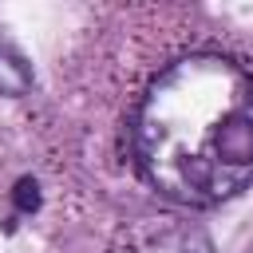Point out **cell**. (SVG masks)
Instances as JSON below:
<instances>
[{"instance_id":"277c9868","label":"cell","mask_w":253,"mask_h":253,"mask_svg":"<svg viewBox=\"0 0 253 253\" xmlns=\"http://www.w3.org/2000/svg\"><path fill=\"white\" fill-rule=\"evenodd\" d=\"M182 253H213V241L206 229H186L182 233Z\"/></svg>"},{"instance_id":"6da1fadb","label":"cell","mask_w":253,"mask_h":253,"mask_svg":"<svg viewBox=\"0 0 253 253\" xmlns=\"http://www.w3.org/2000/svg\"><path fill=\"white\" fill-rule=\"evenodd\" d=\"M134 158L182 206H217L253 182V75L217 51L162 71L134 115Z\"/></svg>"},{"instance_id":"7a4b0ae2","label":"cell","mask_w":253,"mask_h":253,"mask_svg":"<svg viewBox=\"0 0 253 253\" xmlns=\"http://www.w3.org/2000/svg\"><path fill=\"white\" fill-rule=\"evenodd\" d=\"M32 91V67L20 51L0 43V95H28Z\"/></svg>"},{"instance_id":"3957f363","label":"cell","mask_w":253,"mask_h":253,"mask_svg":"<svg viewBox=\"0 0 253 253\" xmlns=\"http://www.w3.org/2000/svg\"><path fill=\"white\" fill-rule=\"evenodd\" d=\"M12 202H16L20 213H36L40 202H43V198H40V182H36V178H20L16 190H12Z\"/></svg>"}]
</instances>
